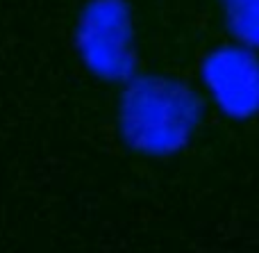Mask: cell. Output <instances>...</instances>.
Here are the masks:
<instances>
[{
	"label": "cell",
	"mask_w": 259,
	"mask_h": 253,
	"mask_svg": "<svg viewBox=\"0 0 259 253\" xmlns=\"http://www.w3.org/2000/svg\"><path fill=\"white\" fill-rule=\"evenodd\" d=\"M118 132L139 155L166 158L191 141L202 121V100L170 76H132L116 110Z\"/></svg>",
	"instance_id": "1"
},
{
	"label": "cell",
	"mask_w": 259,
	"mask_h": 253,
	"mask_svg": "<svg viewBox=\"0 0 259 253\" xmlns=\"http://www.w3.org/2000/svg\"><path fill=\"white\" fill-rule=\"evenodd\" d=\"M77 57L100 80H130L137 68V30L127 0H87L73 30Z\"/></svg>",
	"instance_id": "2"
},
{
	"label": "cell",
	"mask_w": 259,
	"mask_h": 253,
	"mask_svg": "<svg viewBox=\"0 0 259 253\" xmlns=\"http://www.w3.org/2000/svg\"><path fill=\"white\" fill-rule=\"evenodd\" d=\"M202 82L211 103L230 119L259 114V55L246 46H216L202 59Z\"/></svg>",
	"instance_id": "3"
},
{
	"label": "cell",
	"mask_w": 259,
	"mask_h": 253,
	"mask_svg": "<svg viewBox=\"0 0 259 253\" xmlns=\"http://www.w3.org/2000/svg\"><path fill=\"white\" fill-rule=\"evenodd\" d=\"M219 12L234 44L259 50V0H219Z\"/></svg>",
	"instance_id": "4"
}]
</instances>
